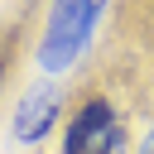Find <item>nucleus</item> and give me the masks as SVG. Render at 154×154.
<instances>
[{"label":"nucleus","instance_id":"f257e3e1","mask_svg":"<svg viewBox=\"0 0 154 154\" xmlns=\"http://www.w3.org/2000/svg\"><path fill=\"white\" fill-rule=\"evenodd\" d=\"M91 14H96V0H58L53 24H48V38H43V53H38L48 72L67 67V63L82 53L87 29H91Z\"/></svg>","mask_w":154,"mask_h":154},{"label":"nucleus","instance_id":"f03ea898","mask_svg":"<svg viewBox=\"0 0 154 154\" xmlns=\"http://www.w3.org/2000/svg\"><path fill=\"white\" fill-rule=\"evenodd\" d=\"M63 154H125V130L106 101H87L63 140Z\"/></svg>","mask_w":154,"mask_h":154},{"label":"nucleus","instance_id":"7ed1b4c3","mask_svg":"<svg viewBox=\"0 0 154 154\" xmlns=\"http://www.w3.org/2000/svg\"><path fill=\"white\" fill-rule=\"evenodd\" d=\"M53 111H58V91L53 87H34L29 96H24V106H19V120H14V130L24 135V140H38L48 125H53Z\"/></svg>","mask_w":154,"mask_h":154},{"label":"nucleus","instance_id":"20e7f679","mask_svg":"<svg viewBox=\"0 0 154 154\" xmlns=\"http://www.w3.org/2000/svg\"><path fill=\"white\" fill-rule=\"evenodd\" d=\"M140 154H154V130H149V140L140 144Z\"/></svg>","mask_w":154,"mask_h":154}]
</instances>
